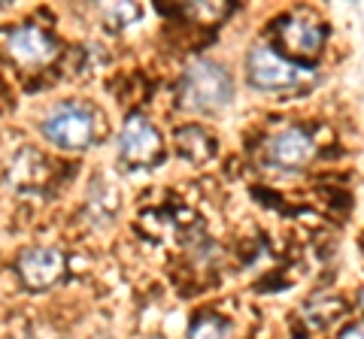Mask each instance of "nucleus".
Wrapping results in <instances>:
<instances>
[{
	"label": "nucleus",
	"mask_w": 364,
	"mask_h": 339,
	"mask_svg": "<svg viewBox=\"0 0 364 339\" xmlns=\"http://www.w3.org/2000/svg\"><path fill=\"white\" fill-rule=\"evenodd\" d=\"M234 100V82L215 61H195L186 67L179 82V106L188 112H222Z\"/></svg>",
	"instance_id": "nucleus-1"
},
{
	"label": "nucleus",
	"mask_w": 364,
	"mask_h": 339,
	"mask_svg": "<svg viewBox=\"0 0 364 339\" xmlns=\"http://www.w3.org/2000/svg\"><path fill=\"white\" fill-rule=\"evenodd\" d=\"M246 76L249 85L261 88V91H291V88L310 82L313 73L267 46H252L246 55Z\"/></svg>",
	"instance_id": "nucleus-2"
},
{
	"label": "nucleus",
	"mask_w": 364,
	"mask_h": 339,
	"mask_svg": "<svg viewBox=\"0 0 364 339\" xmlns=\"http://www.w3.org/2000/svg\"><path fill=\"white\" fill-rule=\"evenodd\" d=\"M43 137L49 140L52 145L67 152H82L95 143L97 124H95V112L82 104H61L55 106L49 116L43 118L40 124Z\"/></svg>",
	"instance_id": "nucleus-3"
},
{
	"label": "nucleus",
	"mask_w": 364,
	"mask_h": 339,
	"mask_svg": "<svg viewBox=\"0 0 364 339\" xmlns=\"http://www.w3.org/2000/svg\"><path fill=\"white\" fill-rule=\"evenodd\" d=\"M119 155L131 170H152L164 161V143L161 133L152 128L149 118L131 116L122 128L119 137Z\"/></svg>",
	"instance_id": "nucleus-4"
},
{
	"label": "nucleus",
	"mask_w": 364,
	"mask_h": 339,
	"mask_svg": "<svg viewBox=\"0 0 364 339\" xmlns=\"http://www.w3.org/2000/svg\"><path fill=\"white\" fill-rule=\"evenodd\" d=\"M67 269V257L52 245H31L18 257V276L31 291H46L58 285Z\"/></svg>",
	"instance_id": "nucleus-5"
},
{
	"label": "nucleus",
	"mask_w": 364,
	"mask_h": 339,
	"mask_svg": "<svg viewBox=\"0 0 364 339\" xmlns=\"http://www.w3.org/2000/svg\"><path fill=\"white\" fill-rule=\"evenodd\" d=\"M264 155L267 164L277 170H304L316 157V145L310 133H304L301 128H286L267 140Z\"/></svg>",
	"instance_id": "nucleus-6"
},
{
	"label": "nucleus",
	"mask_w": 364,
	"mask_h": 339,
	"mask_svg": "<svg viewBox=\"0 0 364 339\" xmlns=\"http://www.w3.org/2000/svg\"><path fill=\"white\" fill-rule=\"evenodd\" d=\"M277 40H279V46L286 49V55H291V58H310L313 61V58H318V52H322L325 33L313 18L294 13V16L279 21Z\"/></svg>",
	"instance_id": "nucleus-7"
},
{
	"label": "nucleus",
	"mask_w": 364,
	"mask_h": 339,
	"mask_svg": "<svg viewBox=\"0 0 364 339\" xmlns=\"http://www.w3.org/2000/svg\"><path fill=\"white\" fill-rule=\"evenodd\" d=\"M9 55L18 61V64H46L55 55V43L52 37L46 33L43 28L37 25H25L13 30V37H9Z\"/></svg>",
	"instance_id": "nucleus-8"
},
{
	"label": "nucleus",
	"mask_w": 364,
	"mask_h": 339,
	"mask_svg": "<svg viewBox=\"0 0 364 339\" xmlns=\"http://www.w3.org/2000/svg\"><path fill=\"white\" fill-rule=\"evenodd\" d=\"M176 152L191 164H203L215 155V140L200 124H186V128L176 130Z\"/></svg>",
	"instance_id": "nucleus-9"
},
{
	"label": "nucleus",
	"mask_w": 364,
	"mask_h": 339,
	"mask_svg": "<svg viewBox=\"0 0 364 339\" xmlns=\"http://www.w3.org/2000/svg\"><path fill=\"white\" fill-rule=\"evenodd\" d=\"M188 339H225V321L219 315H198L188 330Z\"/></svg>",
	"instance_id": "nucleus-10"
},
{
	"label": "nucleus",
	"mask_w": 364,
	"mask_h": 339,
	"mask_svg": "<svg viewBox=\"0 0 364 339\" xmlns=\"http://www.w3.org/2000/svg\"><path fill=\"white\" fill-rule=\"evenodd\" d=\"M104 16H107V21L112 28H124V25H131V21H136L140 9L131 6V4H116V6H107Z\"/></svg>",
	"instance_id": "nucleus-11"
},
{
	"label": "nucleus",
	"mask_w": 364,
	"mask_h": 339,
	"mask_svg": "<svg viewBox=\"0 0 364 339\" xmlns=\"http://www.w3.org/2000/svg\"><path fill=\"white\" fill-rule=\"evenodd\" d=\"M188 13H191V16H198L200 21H219V18L228 13V6H225V4H213V6L191 4V6H188Z\"/></svg>",
	"instance_id": "nucleus-12"
},
{
	"label": "nucleus",
	"mask_w": 364,
	"mask_h": 339,
	"mask_svg": "<svg viewBox=\"0 0 364 339\" xmlns=\"http://www.w3.org/2000/svg\"><path fill=\"white\" fill-rule=\"evenodd\" d=\"M340 339H364V321H355L349 324L343 333H340Z\"/></svg>",
	"instance_id": "nucleus-13"
}]
</instances>
